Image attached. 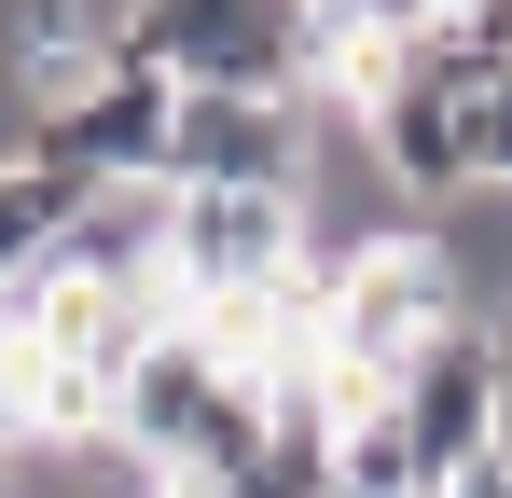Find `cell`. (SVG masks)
Masks as SVG:
<instances>
[{
  "mask_svg": "<svg viewBox=\"0 0 512 498\" xmlns=\"http://www.w3.org/2000/svg\"><path fill=\"white\" fill-rule=\"evenodd\" d=\"M70 208H84L70 180H42V166H14V153H0V291L56 263V236H70Z\"/></svg>",
  "mask_w": 512,
  "mask_h": 498,
  "instance_id": "9",
  "label": "cell"
},
{
  "mask_svg": "<svg viewBox=\"0 0 512 498\" xmlns=\"http://www.w3.org/2000/svg\"><path fill=\"white\" fill-rule=\"evenodd\" d=\"M167 139H180V83L125 56V70H97L84 97L28 111L14 166H42V180H70V194H125V180H167Z\"/></svg>",
  "mask_w": 512,
  "mask_h": 498,
  "instance_id": "4",
  "label": "cell"
},
{
  "mask_svg": "<svg viewBox=\"0 0 512 498\" xmlns=\"http://www.w3.org/2000/svg\"><path fill=\"white\" fill-rule=\"evenodd\" d=\"M319 166V97H180L167 194H305Z\"/></svg>",
  "mask_w": 512,
  "mask_h": 498,
  "instance_id": "5",
  "label": "cell"
},
{
  "mask_svg": "<svg viewBox=\"0 0 512 498\" xmlns=\"http://www.w3.org/2000/svg\"><path fill=\"white\" fill-rule=\"evenodd\" d=\"M319 263L305 194H167V291L180 319H263Z\"/></svg>",
  "mask_w": 512,
  "mask_h": 498,
  "instance_id": "2",
  "label": "cell"
},
{
  "mask_svg": "<svg viewBox=\"0 0 512 498\" xmlns=\"http://www.w3.org/2000/svg\"><path fill=\"white\" fill-rule=\"evenodd\" d=\"M14 70H28L42 111L84 97L97 70H125V14H14Z\"/></svg>",
  "mask_w": 512,
  "mask_h": 498,
  "instance_id": "8",
  "label": "cell"
},
{
  "mask_svg": "<svg viewBox=\"0 0 512 498\" xmlns=\"http://www.w3.org/2000/svg\"><path fill=\"white\" fill-rule=\"evenodd\" d=\"M0 360H14V319H0Z\"/></svg>",
  "mask_w": 512,
  "mask_h": 498,
  "instance_id": "13",
  "label": "cell"
},
{
  "mask_svg": "<svg viewBox=\"0 0 512 498\" xmlns=\"http://www.w3.org/2000/svg\"><path fill=\"white\" fill-rule=\"evenodd\" d=\"M388 415H402V457H416V485L443 498L485 443H499V332L485 319H443L402 360V388H388Z\"/></svg>",
  "mask_w": 512,
  "mask_h": 498,
  "instance_id": "6",
  "label": "cell"
},
{
  "mask_svg": "<svg viewBox=\"0 0 512 498\" xmlns=\"http://www.w3.org/2000/svg\"><path fill=\"white\" fill-rule=\"evenodd\" d=\"M346 125H360L388 194H471V83H443L416 56V14H388L374 70L346 83Z\"/></svg>",
  "mask_w": 512,
  "mask_h": 498,
  "instance_id": "3",
  "label": "cell"
},
{
  "mask_svg": "<svg viewBox=\"0 0 512 498\" xmlns=\"http://www.w3.org/2000/svg\"><path fill=\"white\" fill-rule=\"evenodd\" d=\"M222 388H236V360H222V346H208L194 319H180V332H153V346L125 360V402H111V443H125L139 471H180Z\"/></svg>",
  "mask_w": 512,
  "mask_h": 498,
  "instance_id": "7",
  "label": "cell"
},
{
  "mask_svg": "<svg viewBox=\"0 0 512 498\" xmlns=\"http://www.w3.org/2000/svg\"><path fill=\"white\" fill-rule=\"evenodd\" d=\"M485 332H499V457H512V305H499Z\"/></svg>",
  "mask_w": 512,
  "mask_h": 498,
  "instance_id": "10",
  "label": "cell"
},
{
  "mask_svg": "<svg viewBox=\"0 0 512 498\" xmlns=\"http://www.w3.org/2000/svg\"><path fill=\"white\" fill-rule=\"evenodd\" d=\"M443 319H457L443 236H416V222L346 236V263H333V319H319V374H333L346 402H388V388H402V360H416Z\"/></svg>",
  "mask_w": 512,
  "mask_h": 498,
  "instance_id": "1",
  "label": "cell"
},
{
  "mask_svg": "<svg viewBox=\"0 0 512 498\" xmlns=\"http://www.w3.org/2000/svg\"><path fill=\"white\" fill-rule=\"evenodd\" d=\"M0 498H14V443H0Z\"/></svg>",
  "mask_w": 512,
  "mask_h": 498,
  "instance_id": "12",
  "label": "cell"
},
{
  "mask_svg": "<svg viewBox=\"0 0 512 498\" xmlns=\"http://www.w3.org/2000/svg\"><path fill=\"white\" fill-rule=\"evenodd\" d=\"M139 498H208V485H194V471H139Z\"/></svg>",
  "mask_w": 512,
  "mask_h": 498,
  "instance_id": "11",
  "label": "cell"
}]
</instances>
